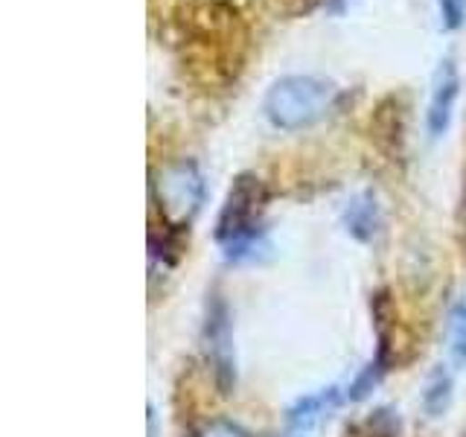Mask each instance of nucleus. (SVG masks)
Segmentation results:
<instances>
[{
  "label": "nucleus",
  "mask_w": 466,
  "mask_h": 437,
  "mask_svg": "<svg viewBox=\"0 0 466 437\" xmlns=\"http://www.w3.org/2000/svg\"><path fill=\"white\" fill-rule=\"evenodd\" d=\"M268 193L257 175L242 172L230 184L222 213L216 218V242L222 245L228 259H248L257 254L262 242V213H266Z\"/></svg>",
  "instance_id": "nucleus-1"
},
{
  "label": "nucleus",
  "mask_w": 466,
  "mask_h": 437,
  "mask_svg": "<svg viewBox=\"0 0 466 437\" xmlns=\"http://www.w3.org/2000/svg\"><path fill=\"white\" fill-rule=\"evenodd\" d=\"M332 102H335V85L329 79L283 76L268 87L266 99H262V111H266L274 128L298 131L324 120Z\"/></svg>",
  "instance_id": "nucleus-2"
},
{
  "label": "nucleus",
  "mask_w": 466,
  "mask_h": 437,
  "mask_svg": "<svg viewBox=\"0 0 466 437\" xmlns=\"http://www.w3.org/2000/svg\"><path fill=\"white\" fill-rule=\"evenodd\" d=\"M204 175L196 160H175L167 164L152 181V201L160 213V222L169 230H184L198 216L204 204Z\"/></svg>",
  "instance_id": "nucleus-3"
},
{
  "label": "nucleus",
  "mask_w": 466,
  "mask_h": 437,
  "mask_svg": "<svg viewBox=\"0 0 466 437\" xmlns=\"http://www.w3.org/2000/svg\"><path fill=\"white\" fill-rule=\"evenodd\" d=\"M461 97V73L455 58L446 56L437 62L434 76H431V91H429V111H426V126L431 137H443L451 126V114H455Z\"/></svg>",
  "instance_id": "nucleus-4"
},
{
  "label": "nucleus",
  "mask_w": 466,
  "mask_h": 437,
  "mask_svg": "<svg viewBox=\"0 0 466 437\" xmlns=\"http://www.w3.org/2000/svg\"><path fill=\"white\" fill-rule=\"evenodd\" d=\"M339 402H341V391L335 385L320 388L315 393H306V397H300L289 405V412H286L289 429L298 432V434L312 432L315 426H320V422L335 412V408H339Z\"/></svg>",
  "instance_id": "nucleus-5"
},
{
  "label": "nucleus",
  "mask_w": 466,
  "mask_h": 437,
  "mask_svg": "<svg viewBox=\"0 0 466 437\" xmlns=\"http://www.w3.org/2000/svg\"><path fill=\"white\" fill-rule=\"evenodd\" d=\"M204 341H208V356L213 368L222 376V385L233 379V347H230V324L225 303L216 300L208 312V324H204Z\"/></svg>",
  "instance_id": "nucleus-6"
},
{
  "label": "nucleus",
  "mask_w": 466,
  "mask_h": 437,
  "mask_svg": "<svg viewBox=\"0 0 466 437\" xmlns=\"http://www.w3.org/2000/svg\"><path fill=\"white\" fill-rule=\"evenodd\" d=\"M344 228L350 237H356L359 242H370L379 230H382V208H379L376 196L370 189H361L344 208Z\"/></svg>",
  "instance_id": "nucleus-7"
},
{
  "label": "nucleus",
  "mask_w": 466,
  "mask_h": 437,
  "mask_svg": "<svg viewBox=\"0 0 466 437\" xmlns=\"http://www.w3.org/2000/svg\"><path fill=\"white\" fill-rule=\"evenodd\" d=\"M451 402V373L437 364V368L429 373L426 388H422V408H426L429 417H441Z\"/></svg>",
  "instance_id": "nucleus-8"
},
{
  "label": "nucleus",
  "mask_w": 466,
  "mask_h": 437,
  "mask_svg": "<svg viewBox=\"0 0 466 437\" xmlns=\"http://www.w3.org/2000/svg\"><path fill=\"white\" fill-rule=\"evenodd\" d=\"M449 356L458 368H466V295L455 300L449 312Z\"/></svg>",
  "instance_id": "nucleus-9"
},
{
  "label": "nucleus",
  "mask_w": 466,
  "mask_h": 437,
  "mask_svg": "<svg viewBox=\"0 0 466 437\" xmlns=\"http://www.w3.org/2000/svg\"><path fill=\"white\" fill-rule=\"evenodd\" d=\"M437 12H441L443 29L455 33L466 21V0H437Z\"/></svg>",
  "instance_id": "nucleus-10"
},
{
  "label": "nucleus",
  "mask_w": 466,
  "mask_h": 437,
  "mask_svg": "<svg viewBox=\"0 0 466 437\" xmlns=\"http://www.w3.org/2000/svg\"><path fill=\"white\" fill-rule=\"evenodd\" d=\"M196 437H254V434L233 420H210L196 432Z\"/></svg>",
  "instance_id": "nucleus-11"
}]
</instances>
